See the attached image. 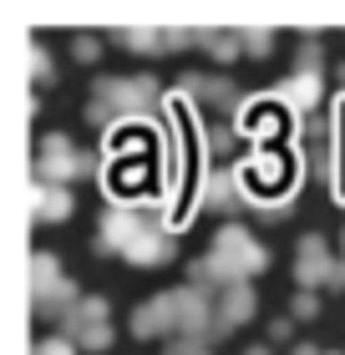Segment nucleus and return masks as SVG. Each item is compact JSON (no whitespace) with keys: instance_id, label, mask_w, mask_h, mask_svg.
I'll return each mask as SVG.
<instances>
[{"instance_id":"obj_1","label":"nucleus","mask_w":345,"mask_h":355,"mask_svg":"<svg viewBox=\"0 0 345 355\" xmlns=\"http://www.w3.org/2000/svg\"><path fill=\"white\" fill-rule=\"evenodd\" d=\"M178 229H183V223H168L158 208L122 203V208H107L102 223H96V249L122 254V259L137 264V269H158V264L178 259Z\"/></svg>"},{"instance_id":"obj_2","label":"nucleus","mask_w":345,"mask_h":355,"mask_svg":"<svg viewBox=\"0 0 345 355\" xmlns=\"http://www.w3.org/2000/svg\"><path fill=\"white\" fill-rule=\"evenodd\" d=\"M264 269H269V249L259 244L244 223H224V229L213 234L208 254L188 264V284L213 300V295H224L228 284H249L254 274H264Z\"/></svg>"},{"instance_id":"obj_3","label":"nucleus","mask_w":345,"mask_h":355,"mask_svg":"<svg viewBox=\"0 0 345 355\" xmlns=\"http://www.w3.org/2000/svg\"><path fill=\"white\" fill-rule=\"evenodd\" d=\"M168 102H162L158 92V76H102V82H92V102H87V122L96 127V132H112L117 122H133V117H153V112H162Z\"/></svg>"},{"instance_id":"obj_4","label":"nucleus","mask_w":345,"mask_h":355,"mask_svg":"<svg viewBox=\"0 0 345 355\" xmlns=\"http://www.w3.org/2000/svg\"><path fill=\"white\" fill-rule=\"evenodd\" d=\"M92 173H96V153L76 148L67 132H46V137L36 142V183L67 188V183H76V178H92Z\"/></svg>"},{"instance_id":"obj_5","label":"nucleus","mask_w":345,"mask_h":355,"mask_svg":"<svg viewBox=\"0 0 345 355\" xmlns=\"http://www.w3.org/2000/svg\"><path fill=\"white\" fill-rule=\"evenodd\" d=\"M76 300L81 295H76V284L67 279V269H61L56 254H46V249L31 254V304H36V315L61 320Z\"/></svg>"},{"instance_id":"obj_6","label":"nucleus","mask_w":345,"mask_h":355,"mask_svg":"<svg viewBox=\"0 0 345 355\" xmlns=\"http://www.w3.org/2000/svg\"><path fill=\"white\" fill-rule=\"evenodd\" d=\"M56 325H61L56 335H67L76 350H107L112 335H117V330H112V304L102 295H81Z\"/></svg>"},{"instance_id":"obj_7","label":"nucleus","mask_w":345,"mask_h":355,"mask_svg":"<svg viewBox=\"0 0 345 355\" xmlns=\"http://www.w3.org/2000/svg\"><path fill=\"white\" fill-rule=\"evenodd\" d=\"M199 203H203V208H219V214H239L244 203H254L249 173H244L239 163H234V168H208L203 183H199Z\"/></svg>"},{"instance_id":"obj_8","label":"nucleus","mask_w":345,"mask_h":355,"mask_svg":"<svg viewBox=\"0 0 345 355\" xmlns=\"http://www.w3.org/2000/svg\"><path fill=\"white\" fill-rule=\"evenodd\" d=\"M335 269H340V259L325 249V239H320V234H305L300 249H294V284L310 289V295L335 289Z\"/></svg>"},{"instance_id":"obj_9","label":"nucleus","mask_w":345,"mask_h":355,"mask_svg":"<svg viewBox=\"0 0 345 355\" xmlns=\"http://www.w3.org/2000/svg\"><path fill=\"white\" fill-rule=\"evenodd\" d=\"M127 330L137 340H178V295L162 289V295L142 300L133 315H127Z\"/></svg>"},{"instance_id":"obj_10","label":"nucleus","mask_w":345,"mask_h":355,"mask_svg":"<svg viewBox=\"0 0 345 355\" xmlns=\"http://www.w3.org/2000/svg\"><path fill=\"white\" fill-rule=\"evenodd\" d=\"M112 41L137 56H162V51H178V46H193V31L188 26H117Z\"/></svg>"},{"instance_id":"obj_11","label":"nucleus","mask_w":345,"mask_h":355,"mask_svg":"<svg viewBox=\"0 0 345 355\" xmlns=\"http://www.w3.org/2000/svg\"><path fill=\"white\" fill-rule=\"evenodd\" d=\"M178 102H199V107H219V112H239L244 96L228 76H203V71H183L178 76Z\"/></svg>"},{"instance_id":"obj_12","label":"nucleus","mask_w":345,"mask_h":355,"mask_svg":"<svg viewBox=\"0 0 345 355\" xmlns=\"http://www.w3.org/2000/svg\"><path fill=\"white\" fill-rule=\"evenodd\" d=\"M254 310H259L254 284H228L224 295H213V315H219V340H224V335H234L239 325H249Z\"/></svg>"},{"instance_id":"obj_13","label":"nucleus","mask_w":345,"mask_h":355,"mask_svg":"<svg viewBox=\"0 0 345 355\" xmlns=\"http://www.w3.org/2000/svg\"><path fill=\"white\" fill-rule=\"evenodd\" d=\"M325 96V71H294L289 82H279L274 102H285L289 112H315Z\"/></svg>"},{"instance_id":"obj_14","label":"nucleus","mask_w":345,"mask_h":355,"mask_svg":"<svg viewBox=\"0 0 345 355\" xmlns=\"http://www.w3.org/2000/svg\"><path fill=\"white\" fill-rule=\"evenodd\" d=\"M71 188H56V183H31V218L36 223H61V218H71Z\"/></svg>"},{"instance_id":"obj_15","label":"nucleus","mask_w":345,"mask_h":355,"mask_svg":"<svg viewBox=\"0 0 345 355\" xmlns=\"http://www.w3.org/2000/svg\"><path fill=\"white\" fill-rule=\"evenodd\" d=\"M26 76H31V82H36V87H51V82H56L51 51H46L41 41H31V46H26Z\"/></svg>"},{"instance_id":"obj_16","label":"nucleus","mask_w":345,"mask_h":355,"mask_svg":"<svg viewBox=\"0 0 345 355\" xmlns=\"http://www.w3.org/2000/svg\"><path fill=\"white\" fill-rule=\"evenodd\" d=\"M244 36V56H269L274 51V31L269 26H239Z\"/></svg>"},{"instance_id":"obj_17","label":"nucleus","mask_w":345,"mask_h":355,"mask_svg":"<svg viewBox=\"0 0 345 355\" xmlns=\"http://www.w3.org/2000/svg\"><path fill=\"white\" fill-rule=\"evenodd\" d=\"M71 56L76 61H96L102 56V36H96V31H76L71 36Z\"/></svg>"},{"instance_id":"obj_18","label":"nucleus","mask_w":345,"mask_h":355,"mask_svg":"<svg viewBox=\"0 0 345 355\" xmlns=\"http://www.w3.org/2000/svg\"><path fill=\"white\" fill-rule=\"evenodd\" d=\"M320 315V295H310V289H300V295L289 300V320H315Z\"/></svg>"},{"instance_id":"obj_19","label":"nucleus","mask_w":345,"mask_h":355,"mask_svg":"<svg viewBox=\"0 0 345 355\" xmlns=\"http://www.w3.org/2000/svg\"><path fill=\"white\" fill-rule=\"evenodd\" d=\"M294 71H320V41L310 36L300 41V56H294Z\"/></svg>"},{"instance_id":"obj_20","label":"nucleus","mask_w":345,"mask_h":355,"mask_svg":"<svg viewBox=\"0 0 345 355\" xmlns=\"http://www.w3.org/2000/svg\"><path fill=\"white\" fill-rule=\"evenodd\" d=\"M234 127H208V137H203V148H213V153H228V148H234Z\"/></svg>"},{"instance_id":"obj_21","label":"nucleus","mask_w":345,"mask_h":355,"mask_svg":"<svg viewBox=\"0 0 345 355\" xmlns=\"http://www.w3.org/2000/svg\"><path fill=\"white\" fill-rule=\"evenodd\" d=\"M31 355H76V345L67 340V335H51V340H36Z\"/></svg>"},{"instance_id":"obj_22","label":"nucleus","mask_w":345,"mask_h":355,"mask_svg":"<svg viewBox=\"0 0 345 355\" xmlns=\"http://www.w3.org/2000/svg\"><path fill=\"white\" fill-rule=\"evenodd\" d=\"M289 335H294V320H289V315H279V320H269V345H285Z\"/></svg>"},{"instance_id":"obj_23","label":"nucleus","mask_w":345,"mask_h":355,"mask_svg":"<svg viewBox=\"0 0 345 355\" xmlns=\"http://www.w3.org/2000/svg\"><path fill=\"white\" fill-rule=\"evenodd\" d=\"M162 355H208V345H199V340H168Z\"/></svg>"},{"instance_id":"obj_24","label":"nucleus","mask_w":345,"mask_h":355,"mask_svg":"<svg viewBox=\"0 0 345 355\" xmlns=\"http://www.w3.org/2000/svg\"><path fill=\"white\" fill-rule=\"evenodd\" d=\"M289 355H325V350H320V345H294Z\"/></svg>"},{"instance_id":"obj_25","label":"nucleus","mask_w":345,"mask_h":355,"mask_svg":"<svg viewBox=\"0 0 345 355\" xmlns=\"http://www.w3.org/2000/svg\"><path fill=\"white\" fill-rule=\"evenodd\" d=\"M244 355H274L269 345H249V350H244Z\"/></svg>"},{"instance_id":"obj_26","label":"nucleus","mask_w":345,"mask_h":355,"mask_svg":"<svg viewBox=\"0 0 345 355\" xmlns=\"http://www.w3.org/2000/svg\"><path fill=\"white\" fill-rule=\"evenodd\" d=\"M335 289H345V259H340V269H335Z\"/></svg>"},{"instance_id":"obj_27","label":"nucleus","mask_w":345,"mask_h":355,"mask_svg":"<svg viewBox=\"0 0 345 355\" xmlns=\"http://www.w3.org/2000/svg\"><path fill=\"white\" fill-rule=\"evenodd\" d=\"M340 254H345V229H340Z\"/></svg>"},{"instance_id":"obj_28","label":"nucleus","mask_w":345,"mask_h":355,"mask_svg":"<svg viewBox=\"0 0 345 355\" xmlns=\"http://www.w3.org/2000/svg\"><path fill=\"white\" fill-rule=\"evenodd\" d=\"M325 355H345V350H325Z\"/></svg>"},{"instance_id":"obj_29","label":"nucleus","mask_w":345,"mask_h":355,"mask_svg":"<svg viewBox=\"0 0 345 355\" xmlns=\"http://www.w3.org/2000/svg\"><path fill=\"white\" fill-rule=\"evenodd\" d=\"M340 87H345V67H340Z\"/></svg>"},{"instance_id":"obj_30","label":"nucleus","mask_w":345,"mask_h":355,"mask_svg":"<svg viewBox=\"0 0 345 355\" xmlns=\"http://www.w3.org/2000/svg\"><path fill=\"white\" fill-rule=\"evenodd\" d=\"M208 355H213V350H208Z\"/></svg>"}]
</instances>
